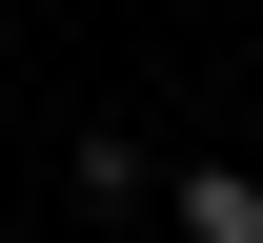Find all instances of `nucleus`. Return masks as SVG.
Segmentation results:
<instances>
[{"label":"nucleus","instance_id":"nucleus-1","mask_svg":"<svg viewBox=\"0 0 263 243\" xmlns=\"http://www.w3.org/2000/svg\"><path fill=\"white\" fill-rule=\"evenodd\" d=\"M162 223H182V243H263V162H182Z\"/></svg>","mask_w":263,"mask_h":243}]
</instances>
